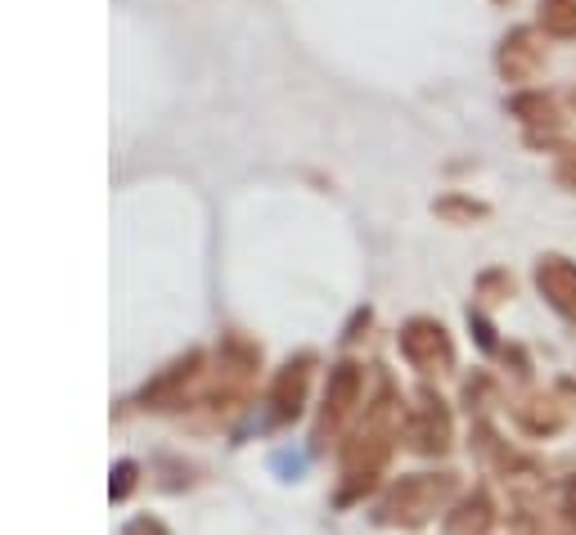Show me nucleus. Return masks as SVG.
I'll return each mask as SVG.
<instances>
[{
  "label": "nucleus",
  "mask_w": 576,
  "mask_h": 535,
  "mask_svg": "<svg viewBox=\"0 0 576 535\" xmlns=\"http://www.w3.org/2000/svg\"><path fill=\"white\" fill-rule=\"evenodd\" d=\"M451 495H455V477L451 473H437V477L433 473L401 477L387 491V499L378 508V522H387V526H424Z\"/></svg>",
  "instance_id": "1"
},
{
  "label": "nucleus",
  "mask_w": 576,
  "mask_h": 535,
  "mask_svg": "<svg viewBox=\"0 0 576 535\" xmlns=\"http://www.w3.org/2000/svg\"><path fill=\"white\" fill-rule=\"evenodd\" d=\"M401 355L420 374H446L455 365V346H451V333L437 324V320H410L401 329Z\"/></svg>",
  "instance_id": "2"
},
{
  "label": "nucleus",
  "mask_w": 576,
  "mask_h": 535,
  "mask_svg": "<svg viewBox=\"0 0 576 535\" xmlns=\"http://www.w3.org/2000/svg\"><path fill=\"white\" fill-rule=\"evenodd\" d=\"M405 436L415 445L420 455H442L451 445V410L442 396L433 392H420L415 396V410L405 414Z\"/></svg>",
  "instance_id": "3"
},
{
  "label": "nucleus",
  "mask_w": 576,
  "mask_h": 535,
  "mask_svg": "<svg viewBox=\"0 0 576 535\" xmlns=\"http://www.w3.org/2000/svg\"><path fill=\"white\" fill-rule=\"evenodd\" d=\"M361 392H365L361 365H338L334 374H329V392H324V410H320V436L343 427V418L361 405Z\"/></svg>",
  "instance_id": "4"
},
{
  "label": "nucleus",
  "mask_w": 576,
  "mask_h": 535,
  "mask_svg": "<svg viewBox=\"0 0 576 535\" xmlns=\"http://www.w3.org/2000/svg\"><path fill=\"white\" fill-rule=\"evenodd\" d=\"M545 68V41L536 28H514L501 41V77L505 81H536Z\"/></svg>",
  "instance_id": "5"
},
{
  "label": "nucleus",
  "mask_w": 576,
  "mask_h": 535,
  "mask_svg": "<svg viewBox=\"0 0 576 535\" xmlns=\"http://www.w3.org/2000/svg\"><path fill=\"white\" fill-rule=\"evenodd\" d=\"M536 289H540V297H545L563 320L576 324V261H567V256H540V265H536Z\"/></svg>",
  "instance_id": "6"
},
{
  "label": "nucleus",
  "mask_w": 576,
  "mask_h": 535,
  "mask_svg": "<svg viewBox=\"0 0 576 535\" xmlns=\"http://www.w3.org/2000/svg\"><path fill=\"white\" fill-rule=\"evenodd\" d=\"M509 113L532 131V140H554L558 127H563L558 104H554L549 95H540V91H523V95H514V100H509Z\"/></svg>",
  "instance_id": "7"
},
{
  "label": "nucleus",
  "mask_w": 576,
  "mask_h": 535,
  "mask_svg": "<svg viewBox=\"0 0 576 535\" xmlns=\"http://www.w3.org/2000/svg\"><path fill=\"white\" fill-rule=\"evenodd\" d=\"M306 365H311V355H297V361H289L275 378V392H271V405H275V418L289 423L297 418L302 410V396H306Z\"/></svg>",
  "instance_id": "8"
},
{
  "label": "nucleus",
  "mask_w": 576,
  "mask_h": 535,
  "mask_svg": "<svg viewBox=\"0 0 576 535\" xmlns=\"http://www.w3.org/2000/svg\"><path fill=\"white\" fill-rule=\"evenodd\" d=\"M496 513H491V499L486 495H468L455 513H446V535H486Z\"/></svg>",
  "instance_id": "9"
},
{
  "label": "nucleus",
  "mask_w": 576,
  "mask_h": 535,
  "mask_svg": "<svg viewBox=\"0 0 576 535\" xmlns=\"http://www.w3.org/2000/svg\"><path fill=\"white\" fill-rule=\"evenodd\" d=\"M514 418H518L527 432H536V436L563 427V410H558V401H549V396H527V401H518V405H514Z\"/></svg>",
  "instance_id": "10"
},
{
  "label": "nucleus",
  "mask_w": 576,
  "mask_h": 535,
  "mask_svg": "<svg viewBox=\"0 0 576 535\" xmlns=\"http://www.w3.org/2000/svg\"><path fill=\"white\" fill-rule=\"evenodd\" d=\"M540 28L549 37H576V0H540Z\"/></svg>",
  "instance_id": "11"
},
{
  "label": "nucleus",
  "mask_w": 576,
  "mask_h": 535,
  "mask_svg": "<svg viewBox=\"0 0 576 535\" xmlns=\"http://www.w3.org/2000/svg\"><path fill=\"white\" fill-rule=\"evenodd\" d=\"M468 324L477 329V342H482V351H496V329H491V324H486L477 311H468Z\"/></svg>",
  "instance_id": "12"
},
{
  "label": "nucleus",
  "mask_w": 576,
  "mask_h": 535,
  "mask_svg": "<svg viewBox=\"0 0 576 535\" xmlns=\"http://www.w3.org/2000/svg\"><path fill=\"white\" fill-rule=\"evenodd\" d=\"M442 212H451V216H486L482 203H442Z\"/></svg>",
  "instance_id": "13"
},
{
  "label": "nucleus",
  "mask_w": 576,
  "mask_h": 535,
  "mask_svg": "<svg viewBox=\"0 0 576 535\" xmlns=\"http://www.w3.org/2000/svg\"><path fill=\"white\" fill-rule=\"evenodd\" d=\"M131 477H135V468H131V464H122V468H118V486H113V495H118V499L131 491Z\"/></svg>",
  "instance_id": "14"
},
{
  "label": "nucleus",
  "mask_w": 576,
  "mask_h": 535,
  "mask_svg": "<svg viewBox=\"0 0 576 535\" xmlns=\"http://www.w3.org/2000/svg\"><path fill=\"white\" fill-rule=\"evenodd\" d=\"M558 181H563V185H576V153H572V158L558 166Z\"/></svg>",
  "instance_id": "15"
},
{
  "label": "nucleus",
  "mask_w": 576,
  "mask_h": 535,
  "mask_svg": "<svg viewBox=\"0 0 576 535\" xmlns=\"http://www.w3.org/2000/svg\"><path fill=\"white\" fill-rule=\"evenodd\" d=\"M563 499H567V522L576 526V482H567V495H563Z\"/></svg>",
  "instance_id": "16"
},
{
  "label": "nucleus",
  "mask_w": 576,
  "mask_h": 535,
  "mask_svg": "<svg viewBox=\"0 0 576 535\" xmlns=\"http://www.w3.org/2000/svg\"><path fill=\"white\" fill-rule=\"evenodd\" d=\"M496 6H509V0H496Z\"/></svg>",
  "instance_id": "17"
}]
</instances>
